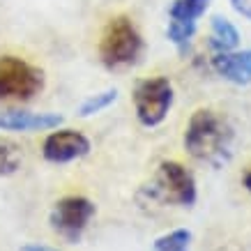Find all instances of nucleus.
<instances>
[{
  "instance_id": "1",
  "label": "nucleus",
  "mask_w": 251,
  "mask_h": 251,
  "mask_svg": "<svg viewBox=\"0 0 251 251\" xmlns=\"http://www.w3.org/2000/svg\"><path fill=\"white\" fill-rule=\"evenodd\" d=\"M187 154L212 168H221L233 157L235 129L224 113L214 108H196L182 134Z\"/></svg>"
},
{
  "instance_id": "2",
  "label": "nucleus",
  "mask_w": 251,
  "mask_h": 251,
  "mask_svg": "<svg viewBox=\"0 0 251 251\" xmlns=\"http://www.w3.org/2000/svg\"><path fill=\"white\" fill-rule=\"evenodd\" d=\"M143 49V37L129 16H113L99 39V58L106 69H122L138 62Z\"/></svg>"
},
{
  "instance_id": "3",
  "label": "nucleus",
  "mask_w": 251,
  "mask_h": 251,
  "mask_svg": "<svg viewBox=\"0 0 251 251\" xmlns=\"http://www.w3.org/2000/svg\"><path fill=\"white\" fill-rule=\"evenodd\" d=\"M145 194L150 201L159 205H177L191 207L198 198L196 177L180 161H161L157 173L152 175L150 184L145 187Z\"/></svg>"
},
{
  "instance_id": "4",
  "label": "nucleus",
  "mask_w": 251,
  "mask_h": 251,
  "mask_svg": "<svg viewBox=\"0 0 251 251\" xmlns=\"http://www.w3.org/2000/svg\"><path fill=\"white\" fill-rule=\"evenodd\" d=\"M173 83L166 76L141 78L131 90V101H134L136 118L148 129H154L166 120V115L171 113V106H173Z\"/></svg>"
},
{
  "instance_id": "5",
  "label": "nucleus",
  "mask_w": 251,
  "mask_h": 251,
  "mask_svg": "<svg viewBox=\"0 0 251 251\" xmlns=\"http://www.w3.org/2000/svg\"><path fill=\"white\" fill-rule=\"evenodd\" d=\"M44 90V72L16 55H0V99L28 101Z\"/></svg>"
},
{
  "instance_id": "6",
  "label": "nucleus",
  "mask_w": 251,
  "mask_h": 251,
  "mask_svg": "<svg viewBox=\"0 0 251 251\" xmlns=\"http://www.w3.org/2000/svg\"><path fill=\"white\" fill-rule=\"evenodd\" d=\"M95 212H97V207L90 198L74 194V196H65L60 201H55L51 207V214H49V224H51V230L55 235L76 244L83 237Z\"/></svg>"
},
{
  "instance_id": "7",
  "label": "nucleus",
  "mask_w": 251,
  "mask_h": 251,
  "mask_svg": "<svg viewBox=\"0 0 251 251\" xmlns=\"http://www.w3.org/2000/svg\"><path fill=\"white\" fill-rule=\"evenodd\" d=\"M207 7L210 0H173L168 9L166 37L180 53L189 49L191 39L196 35V23L207 12Z\"/></svg>"
},
{
  "instance_id": "8",
  "label": "nucleus",
  "mask_w": 251,
  "mask_h": 251,
  "mask_svg": "<svg viewBox=\"0 0 251 251\" xmlns=\"http://www.w3.org/2000/svg\"><path fill=\"white\" fill-rule=\"evenodd\" d=\"M92 150L90 138L85 136L83 131L78 129H53L49 136L44 138L42 143V157H44L49 164H72L76 159H83L88 157Z\"/></svg>"
},
{
  "instance_id": "9",
  "label": "nucleus",
  "mask_w": 251,
  "mask_h": 251,
  "mask_svg": "<svg viewBox=\"0 0 251 251\" xmlns=\"http://www.w3.org/2000/svg\"><path fill=\"white\" fill-rule=\"evenodd\" d=\"M62 125L60 113L51 111H7L0 113V131H21V134H32V131H53Z\"/></svg>"
},
{
  "instance_id": "10",
  "label": "nucleus",
  "mask_w": 251,
  "mask_h": 251,
  "mask_svg": "<svg viewBox=\"0 0 251 251\" xmlns=\"http://www.w3.org/2000/svg\"><path fill=\"white\" fill-rule=\"evenodd\" d=\"M212 69L219 74L221 78L230 81V83L249 85L251 83V49L214 53Z\"/></svg>"
},
{
  "instance_id": "11",
  "label": "nucleus",
  "mask_w": 251,
  "mask_h": 251,
  "mask_svg": "<svg viewBox=\"0 0 251 251\" xmlns=\"http://www.w3.org/2000/svg\"><path fill=\"white\" fill-rule=\"evenodd\" d=\"M237 44H240V32L228 19L224 16H212L210 21V46H212L217 53H224V51H235Z\"/></svg>"
},
{
  "instance_id": "12",
  "label": "nucleus",
  "mask_w": 251,
  "mask_h": 251,
  "mask_svg": "<svg viewBox=\"0 0 251 251\" xmlns=\"http://www.w3.org/2000/svg\"><path fill=\"white\" fill-rule=\"evenodd\" d=\"M23 166L21 145L12 138H0V177H12Z\"/></svg>"
},
{
  "instance_id": "13",
  "label": "nucleus",
  "mask_w": 251,
  "mask_h": 251,
  "mask_svg": "<svg viewBox=\"0 0 251 251\" xmlns=\"http://www.w3.org/2000/svg\"><path fill=\"white\" fill-rule=\"evenodd\" d=\"M191 240H194V235H191L189 228H175L157 237L152 249L154 251H191Z\"/></svg>"
},
{
  "instance_id": "14",
  "label": "nucleus",
  "mask_w": 251,
  "mask_h": 251,
  "mask_svg": "<svg viewBox=\"0 0 251 251\" xmlns=\"http://www.w3.org/2000/svg\"><path fill=\"white\" fill-rule=\"evenodd\" d=\"M115 99H118V88H106V90L95 92V95H90L88 99H83L76 113L81 115V118L97 115V113H101V111H106L111 104H115Z\"/></svg>"
},
{
  "instance_id": "15",
  "label": "nucleus",
  "mask_w": 251,
  "mask_h": 251,
  "mask_svg": "<svg viewBox=\"0 0 251 251\" xmlns=\"http://www.w3.org/2000/svg\"><path fill=\"white\" fill-rule=\"evenodd\" d=\"M230 7L235 9L240 16L251 21V0H230Z\"/></svg>"
},
{
  "instance_id": "16",
  "label": "nucleus",
  "mask_w": 251,
  "mask_h": 251,
  "mask_svg": "<svg viewBox=\"0 0 251 251\" xmlns=\"http://www.w3.org/2000/svg\"><path fill=\"white\" fill-rule=\"evenodd\" d=\"M21 251H60L53 247H46V244H23Z\"/></svg>"
},
{
  "instance_id": "17",
  "label": "nucleus",
  "mask_w": 251,
  "mask_h": 251,
  "mask_svg": "<svg viewBox=\"0 0 251 251\" xmlns=\"http://www.w3.org/2000/svg\"><path fill=\"white\" fill-rule=\"evenodd\" d=\"M242 184H244V189L251 194V164L247 166V171H244V175H242Z\"/></svg>"
}]
</instances>
